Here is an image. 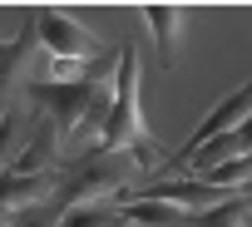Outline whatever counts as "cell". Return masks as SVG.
Masks as SVG:
<instances>
[{
    "mask_svg": "<svg viewBox=\"0 0 252 227\" xmlns=\"http://www.w3.org/2000/svg\"><path fill=\"white\" fill-rule=\"evenodd\" d=\"M20 134H25V114H20V109H5V114H0V163L15 153Z\"/></svg>",
    "mask_w": 252,
    "mask_h": 227,
    "instance_id": "12",
    "label": "cell"
},
{
    "mask_svg": "<svg viewBox=\"0 0 252 227\" xmlns=\"http://www.w3.org/2000/svg\"><path fill=\"white\" fill-rule=\"evenodd\" d=\"M193 178H203V183H213V188H237V183L252 178V153H247V158H232V163H218V168H203V173H193Z\"/></svg>",
    "mask_w": 252,
    "mask_h": 227,
    "instance_id": "11",
    "label": "cell"
},
{
    "mask_svg": "<svg viewBox=\"0 0 252 227\" xmlns=\"http://www.w3.org/2000/svg\"><path fill=\"white\" fill-rule=\"evenodd\" d=\"M35 35L45 40L55 64H94L104 59V40L84 30L79 20H64L60 10H35Z\"/></svg>",
    "mask_w": 252,
    "mask_h": 227,
    "instance_id": "4",
    "label": "cell"
},
{
    "mask_svg": "<svg viewBox=\"0 0 252 227\" xmlns=\"http://www.w3.org/2000/svg\"><path fill=\"white\" fill-rule=\"evenodd\" d=\"M247 222H252V193H232L227 202L193 212V227H247Z\"/></svg>",
    "mask_w": 252,
    "mask_h": 227,
    "instance_id": "9",
    "label": "cell"
},
{
    "mask_svg": "<svg viewBox=\"0 0 252 227\" xmlns=\"http://www.w3.org/2000/svg\"><path fill=\"white\" fill-rule=\"evenodd\" d=\"M114 55L84 64L74 79H35L30 84V104L55 124L60 143H74V139H89L94 129H104V114L114 104Z\"/></svg>",
    "mask_w": 252,
    "mask_h": 227,
    "instance_id": "1",
    "label": "cell"
},
{
    "mask_svg": "<svg viewBox=\"0 0 252 227\" xmlns=\"http://www.w3.org/2000/svg\"><path fill=\"white\" fill-rule=\"evenodd\" d=\"M99 153H129L144 173H158V153L149 143V124H144V104H139V55L134 45H119V69H114V104L104 114L99 129Z\"/></svg>",
    "mask_w": 252,
    "mask_h": 227,
    "instance_id": "2",
    "label": "cell"
},
{
    "mask_svg": "<svg viewBox=\"0 0 252 227\" xmlns=\"http://www.w3.org/2000/svg\"><path fill=\"white\" fill-rule=\"evenodd\" d=\"M30 45H35V15L20 25V35H15V40H5V50H0V104L10 99V89H15L20 69L30 64ZM0 114H5V109H0Z\"/></svg>",
    "mask_w": 252,
    "mask_h": 227,
    "instance_id": "7",
    "label": "cell"
},
{
    "mask_svg": "<svg viewBox=\"0 0 252 227\" xmlns=\"http://www.w3.org/2000/svg\"><path fill=\"white\" fill-rule=\"evenodd\" d=\"M0 50H5V40H0Z\"/></svg>",
    "mask_w": 252,
    "mask_h": 227,
    "instance_id": "15",
    "label": "cell"
},
{
    "mask_svg": "<svg viewBox=\"0 0 252 227\" xmlns=\"http://www.w3.org/2000/svg\"><path fill=\"white\" fill-rule=\"evenodd\" d=\"M119 217L124 222H139V227H193V212H183L173 202H154V198H134Z\"/></svg>",
    "mask_w": 252,
    "mask_h": 227,
    "instance_id": "8",
    "label": "cell"
},
{
    "mask_svg": "<svg viewBox=\"0 0 252 227\" xmlns=\"http://www.w3.org/2000/svg\"><path fill=\"white\" fill-rule=\"evenodd\" d=\"M60 227H119V207L104 198V202H89V207H69L60 217Z\"/></svg>",
    "mask_w": 252,
    "mask_h": 227,
    "instance_id": "10",
    "label": "cell"
},
{
    "mask_svg": "<svg viewBox=\"0 0 252 227\" xmlns=\"http://www.w3.org/2000/svg\"><path fill=\"white\" fill-rule=\"evenodd\" d=\"M60 217H64V207L60 202H35V207H25L20 217H15V227H60Z\"/></svg>",
    "mask_w": 252,
    "mask_h": 227,
    "instance_id": "13",
    "label": "cell"
},
{
    "mask_svg": "<svg viewBox=\"0 0 252 227\" xmlns=\"http://www.w3.org/2000/svg\"><path fill=\"white\" fill-rule=\"evenodd\" d=\"M247 153H252V119H247V124H237L232 134H222V139L203 143V148L193 153L188 173H203V168H218V163H232V158H247Z\"/></svg>",
    "mask_w": 252,
    "mask_h": 227,
    "instance_id": "6",
    "label": "cell"
},
{
    "mask_svg": "<svg viewBox=\"0 0 252 227\" xmlns=\"http://www.w3.org/2000/svg\"><path fill=\"white\" fill-rule=\"evenodd\" d=\"M129 153H79L74 163L60 168V183L50 193V202H60L64 212L69 207H89V202H104L109 193H129Z\"/></svg>",
    "mask_w": 252,
    "mask_h": 227,
    "instance_id": "3",
    "label": "cell"
},
{
    "mask_svg": "<svg viewBox=\"0 0 252 227\" xmlns=\"http://www.w3.org/2000/svg\"><path fill=\"white\" fill-rule=\"evenodd\" d=\"M183 10L178 5H149L144 10V25L154 30V40H158V64L163 69H173L178 64V35H183Z\"/></svg>",
    "mask_w": 252,
    "mask_h": 227,
    "instance_id": "5",
    "label": "cell"
},
{
    "mask_svg": "<svg viewBox=\"0 0 252 227\" xmlns=\"http://www.w3.org/2000/svg\"><path fill=\"white\" fill-rule=\"evenodd\" d=\"M119 227H139V222H124V217H119Z\"/></svg>",
    "mask_w": 252,
    "mask_h": 227,
    "instance_id": "14",
    "label": "cell"
}]
</instances>
